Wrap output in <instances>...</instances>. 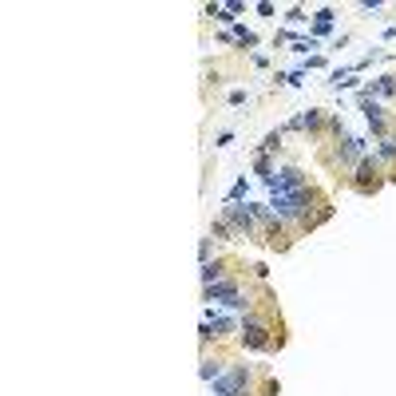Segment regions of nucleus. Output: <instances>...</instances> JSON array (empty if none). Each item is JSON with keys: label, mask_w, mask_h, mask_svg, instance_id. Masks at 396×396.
I'll return each instance as SVG.
<instances>
[{"label": "nucleus", "mask_w": 396, "mask_h": 396, "mask_svg": "<svg viewBox=\"0 0 396 396\" xmlns=\"http://www.w3.org/2000/svg\"><path fill=\"white\" fill-rule=\"evenodd\" d=\"M242 345H246L250 353H262V349H274V345H282V333H274V321L262 314H254L250 309L246 317H242Z\"/></svg>", "instance_id": "nucleus-1"}, {"label": "nucleus", "mask_w": 396, "mask_h": 396, "mask_svg": "<svg viewBox=\"0 0 396 396\" xmlns=\"http://www.w3.org/2000/svg\"><path fill=\"white\" fill-rule=\"evenodd\" d=\"M222 218L230 222L234 226V234H238V238H254V234H258V206H242V203H226L222 206Z\"/></svg>", "instance_id": "nucleus-2"}, {"label": "nucleus", "mask_w": 396, "mask_h": 396, "mask_svg": "<svg viewBox=\"0 0 396 396\" xmlns=\"http://www.w3.org/2000/svg\"><path fill=\"white\" fill-rule=\"evenodd\" d=\"M250 385H254V373L246 365H230L214 380V396H250Z\"/></svg>", "instance_id": "nucleus-3"}, {"label": "nucleus", "mask_w": 396, "mask_h": 396, "mask_svg": "<svg viewBox=\"0 0 396 396\" xmlns=\"http://www.w3.org/2000/svg\"><path fill=\"white\" fill-rule=\"evenodd\" d=\"M380 159L377 155H365L357 163V175H353V191L357 194H373V191H380Z\"/></svg>", "instance_id": "nucleus-4"}, {"label": "nucleus", "mask_w": 396, "mask_h": 396, "mask_svg": "<svg viewBox=\"0 0 396 396\" xmlns=\"http://www.w3.org/2000/svg\"><path fill=\"white\" fill-rule=\"evenodd\" d=\"M266 186L274 194H294V191H305V171L301 166H277L274 175L266 178Z\"/></svg>", "instance_id": "nucleus-5"}, {"label": "nucleus", "mask_w": 396, "mask_h": 396, "mask_svg": "<svg viewBox=\"0 0 396 396\" xmlns=\"http://www.w3.org/2000/svg\"><path fill=\"white\" fill-rule=\"evenodd\" d=\"M360 159H365V139L345 135V139H337V147H333L329 163L333 166H349V163H360Z\"/></svg>", "instance_id": "nucleus-6"}, {"label": "nucleus", "mask_w": 396, "mask_h": 396, "mask_svg": "<svg viewBox=\"0 0 396 396\" xmlns=\"http://www.w3.org/2000/svg\"><path fill=\"white\" fill-rule=\"evenodd\" d=\"M360 111H365V119H369L373 135H385V127H388V123H385V107H380L369 92H360Z\"/></svg>", "instance_id": "nucleus-7"}, {"label": "nucleus", "mask_w": 396, "mask_h": 396, "mask_svg": "<svg viewBox=\"0 0 396 396\" xmlns=\"http://www.w3.org/2000/svg\"><path fill=\"white\" fill-rule=\"evenodd\" d=\"M242 286L234 282V277H222V282H214V286H206V301H230V297H238Z\"/></svg>", "instance_id": "nucleus-8"}, {"label": "nucleus", "mask_w": 396, "mask_h": 396, "mask_svg": "<svg viewBox=\"0 0 396 396\" xmlns=\"http://www.w3.org/2000/svg\"><path fill=\"white\" fill-rule=\"evenodd\" d=\"M365 92L369 95H396V75H380V80H373Z\"/></svg>", "instance_id": "nucleus-9"}, {"label": "nucleus", "mask_w": 396, "mask_h": 396, "mask_svg": "<svg viewBox=\"0 0 396 396\" xmlns=\"http://www.w3.org/2000/svg\"><path fill=\"white\" fill-rule=\"evenodd\" d=\"M377 159H380V163H396V135H385V139H380Z\"/></svg>", "instance_id": "nucleus-10"}, {"label": "nucleus", "mask_w": 396, "mask_h": 396, "mask_svg": "<svg viewBox=\"0 0 396 396\" xmlns=\"http://www.w3.org/2000/svg\"><path fill=\"white\" fill-rule=\"evenodd\" d=\"M222 277H226V269H222L218 262H203V286H214Z\"/></svg>", "instance_id": "nucleus-11"}, {"label": "nucleus", "mask_w": 396, "mask_h": 396, "mask_svg": "<svg viewBox=\"0 0 396 396\" xmlns=\"http://www.w3.org/2000/svg\"><path fill=\"white\" fill-rule=\"evenodd\" d=\"M210 238H222V242H230V238H238L234 234V226L226 218H214V226H210Z\"/></svg>", "instance_id": "nucleus-12"}, {"label": "nucleus", "mask_w": 396, "mask_h": 396, "mask_svg": "<svg viewBox=\"0 0 396 396\" xmlns=\"http://www.w3.org/2000/svg\"><path fill=\"white\" fill-rule=\"evenodd\" d=\"M329 28H333V12L321 9V12H317V20H314V36H325Z\"/></svg>", "instance_id": "nucleus-13"}, {"label": "nucleus", "mask_w": 396, "mask_h": 396, "mask_svg": "<svg viewBox=\"0 0 396 396\" xmlns=\"http://www.w3.org/2000/svg\"><path fill=\"white\" fill-rule=\"evenodd\" d=\"M222 373H226V365H222V360H203V380H218Z\"/></svg>", "instance_id": "nucleus-14"}, {"label": "nucleus", "mask_w": 396, "mask_h": 396, "mask_svg": "<svg viewBox=\"0 0 396 396\" xmlns=\"http://www.w3.org/2000/svg\"><path fill=\"white\" fill-rule=\"evenodd\" d=\"M282 147V131H269L266 139H262V147H258V155H269V151H277Z\"/></svg>", "instance_id": "nucleus-15"}, {"label": "nucleus", "mask_w": 396, "mask_h": 396, "mask_svg": "<svg viewBox=\"0 0 396 396\" xmlns=\"http://www.w3.org/2000/svg\"><path fill=\"white\" fill-rule=\"evenodd\" d=\"M246 198V178H238V183L230 186V194H226V203H242Z\"/></svg>", "instance_id": "nucleus-16"}, {"label": "nucleus", "mask_w": 396, "mask_h": 396, "mask_svg": "<svg viewBox=\"0 0 396 396\" xmlns=\"http://www.w3.org/2000/svg\"><path fill=\"white\" fill-rule=\"evenodd\" d=\"M234 40H242V44H258V36H254V32H250V28H234Z\"/></svg>", "instance_id": "nucleus-17"}, {"label": "nucleus", "mask_w": 396, "mask_h": 396, "mask_svg": "<svg viewBox=\"0 0 396 396\" xmlns=\"http://www.w3.org/2000/svg\"><path fill=\"white\" fill-rule=\"evenodd\" d=\"M309 48H317V40H314V36H309V40H294V52H301V55H305Z\"/></svg>", "instance_id": "nucleus-18"}, {"label": "nucleus", "mask_w": 396, "mask_h": 396, "mask_svg": "<svg viewBox=\"0 0 396 396\" xmlns=\"http://www.w3.org/2000/svg\"><path fill=\"white\" fill-rule=\"evenodd\" d=\"M305 20H309V16H305L301 9H294V12H289V24H305Z\"/></svg>", "instance_id": "nucleus-19"}]
</instances>
